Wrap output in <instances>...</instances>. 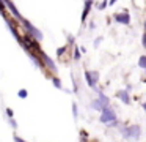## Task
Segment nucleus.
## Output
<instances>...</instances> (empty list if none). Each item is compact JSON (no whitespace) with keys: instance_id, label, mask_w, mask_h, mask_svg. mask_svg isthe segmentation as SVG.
<instances>
[{"instance_id":"1","label":"nucleus","mask_w":146,"mask_h":142,"mask_svg":"<svg viewBox=\"0 0 146 142\" xmlns=\"http://www.w3.org/2000/svg\"><path fill=\"white\" fill-rule=\"evenodd\" d=\"M140 134H141V129H140L138 125H132L123 129V136L126 139H130V141H137L140 137Z\"/></svg>"},{"instance_id":"2","label":"nucleus","mask_w":146,"mask_h":142,"mask_svg":"<svg viewBox=\"0 0 146 142\" xmlns=\"http://www.w3.org/2000/svg\"><path fill=\"white\" fill-rule=\"evenodd\" d=\"M99 122L102 123H110V122H116V114H115V110L111 109V107H105L104 110L101 112V118H99Z\"/></svg>"},{"instance_id":"3","label":"nucleus","mask_w":146,"mask_h":142,"mask_svg":"<svg viewBox=\"0 0 146 142\" xmlns=\"http://www.w3.org/2000/svg\"><path fill=\"white\" fill-rule=\"evenodd\" d=\"M108 101H110V100H108V98L105 96L104 93H99V98L91 103V107H93V109H96V110H101V112H102V110L107 107Z\"/></svg>"},{"instance_id":"4","label":"nucleus","mask_w":146,"mask_h":142,"mask_svg":"<svg viewBox=\"0 0 146 142\" xmlns=\"http://www.w3.org/2000/svg\"><path fill=\"white\" fill-rule=\"evenodd\" d=\"M22 24L25 25V28H27V30L30 32L29 35H30V36H32V38H35L36 41L42 40V33H41V32H39V30H38V28H36V27H33V25L30 24L29 21H25V19H24V21H22Z\"/></svg>"},{"instance_id":"5","label":"nucleus","mask_w":146,"mask_h":142,"mask_svg":"<svg viewBox=\"0 0 146 142\" xmlns=\"http://www.w3.org/2000/svg\"><path fill=\"white\" fill-rule=\"evenodd\" d=\"M115 19H116V22H119V24H129L130 22V16H129L127 11L116 13V14H115Z\"/></svg>"},{"instance_id":"6","label":"nucleus","mask_w":146,"mask_h":142,"mask_svg":"<svg viewBox=\"0 0 146 142\" xmlns=\"http://www.w3.org/2000/svg\"><path fill=\"white\" fill-rule=\"evenodd\" d=\"M41 59H42V62L46 63V66H47V68H50L52 71H57V66H55V63L52 62V59L49 55H46L44 52H41Z\"/></svg>"},{"instance_id":"7","label":"nucleus","mask_w":146,"mask_h":142,"mask_svg":"<svg viewBox=\"0 0 146 142\" xmlns=\"http://www.w3.org/2000/svg\"><path fill=\"white\" fill-rule=\"evenodd\" d=\"M116 96L119 98L124 104H130V96H129V92H127V90H119L116 93Z\"/></svg>"},{"instance_id":"8","label":"nucleus","mask_w":146,"mask_h":142,"mask_svg":"<svg viewBox=\"0 0 146 142\" xmlns=\"http://www.w3.org/2000/svg\"><path fill=\"white\" fill-rule=\"evenodd\" d=\"M5 5H7L8 8H10V11L13 13V14L16 16L17 19H21V21H24V17H22V16H21V13L17 11V8H16V6H14V3H13V2H8V0H7V2H5Z\"/></svg>"},{"instance_id":"9","label":"nucleus","mask_w":146,"mask_h":142,"mask_svg":"<svg viewBox=\"0 0 146 142\" xmlns=\"http://www.w3.org/2000/svg\"><path fill=\"white\" fill-rule=\"evenodd\" d=\"M85 79H86V82H88V85H90V87H91V88H94L96 92H99L98 88H96V81L93 79V74H91L90 71H85ZM99 93H101V92H99Z\"/></svg>"},{"instance_id":"10","label":"nucleus","mask_w":146,"mask_h":142,"mask_svg":"<svg viewBox=\"0 0 146 142\" xmlns=\"http://www.w3.org/2000/svg\"><path fill=\"white\" fill-rule=\"evenodd\" d=\"M91 6H93V2H85V8H83V14H82V22L86 21V16H88Z\"/></svg>"},{"instance_id":"11","label":"nucleus","mask_w":146,"mask_h":142,"mask_svg":"<svg viewBox=\"0 0 146 142\" xmlns=\"http://www.w3.org/2000/svg\"><path fill=\"white\" fill-rule=\"evenodd\" d=\"M138 66H140V68H145V69H146V55L140 57V60H138Z\"/></svg>"},{"instance_id":"12","label":"nucleus","mask_w":146,"mask_h":142,"mask_svg":"<svg viewBox=\"0 0 146 142\" xmlns=\"http://www.w3.org/2000/svg\"><path fill=\"white\" fill-rule=\"evenodd\" d=\"M5 2H0V13H2V14H3V17L7 19V14H5Z\"/></svg>"},{"instance_id":"13","label":"nucleus","mask_w":146,"mask_h":142,"mask_svg":"<svg viewBox=\"0 0 146 142\" xmlns=\"http://www.w3.org/2000/svg\"><path fill=\"white\" fill-rule=\"evenodd\" d=\"M54 85H55L57 88H63V87H61V81H60L58 77H54Z\"/></svg>"},{"instance_id":"14","label":"nucleus","mask_w":146,"mask_h":142,"mask_svg":"<svg viewBox=\"0 0 146 142\" xmlns=\"http://www.w3.org/2000/svg\"><path fill=\"white\" fill-rule=\"evenodd\" d=\"M17 95H19V98H22V100H24V98H27V90H25V88H22V90H19V93H17Z\"/></svg>"},{"instance_id":"15","label":"nucleus","mask_w":146,"mask_h":142,"mask_svg":"<svg viewBox=\"0 0 146 142\" xmlns=\"http://www.w3.org/2000/svg\"><path fill=\"white\" fill-rule=\"evenodd\" d=\"M66 49H68V46H64V47H60V49L57 50V54H58V55H63V54H64V50H66Z\"/></svg>"},{"instance_id":"16","label":"nucleus","mask_w":146,"mask_h":142,"mask_svg":"<svg viewBox=\"0 0 146 142\" xmlns=\"http://www.w3.org/2000/svg\"><path fill=\"white\" fill-rule=\"evenodd\" d=\"M72 114H74V117L77 118V104L76 103H72Z\"/></svg>"},{"instance_id":"17","label":"nucleus","mask_w":146,"mask_h":142,"mask_svg":"<svg viewBox=\"0 0 146 142\" xmlns=\"http://www.w3.org/2000/svg\"><path fill=\"white\" fill-rule=\"evenodd\" d=\"M13 139H14V142H27V141H24L22 137H19V136H14Z\"/></svg>"},{"instance_id":"18","label":"nucleus","mask_w":146,"mask_h":142,"mask_svg":"<svg viewBox=\"0 0 146 142\" xmlns=\"http://www.w3.org/2000/svg\"><path fill=\"white\" fill-rule=\"evenodd\" d=\"M93 79L98 82V79H99V73H98V71H93Z\"/></svg>"},{"instance_id":"19","label":"nucleus","mask_w":146,"mask_h":142,"mask_svg":"<svg viewBox=\"0 0 146 142\" xmlns=\"http://www.w3.org/2000/svg\"><path fill=\"white\" fill-rule=\"evenodd\" d=\"M74 59H76V60H79V59H80V52H79V49H76V52H74Z\"/></svg>"},{"instance_id":"20","label":"nucleus","mask_w":146,"mask_h":142,"mask_svg":"<svg viewBox=\"0 0 146 142\" xmlns=\"http://www.w3.org/2000/svg\"><path fill=\"white\" fill-rule=\"evenodd\" d=\"M107 5H108V3H107V2H102V3H101V5H99V9H104V8H105V6H107Z\"/></svg>"},{"instance_id":"21","label":"nucleus","mask_w":146,"mask_h":142,"mask_svg":"<svg viewBox=\"0 0 146 142\" xmlns=\"http://www.w3.org/2000/svg\"><path fill=\"white\" fill-rule=\"evenodd\" d=\"M141 43H143V46L146 47V33H143V38H141Z\"/></svg>"},{"instance_id":"22","label":"nucleus","mask_w":146,"mask_h":142,"mask_svg":"<svg viewBox=\"0 0 146 142\" xmlns=\"http://www.w3.org/2000/svg\"><path fill=\"white\" fill-rule=\"evenodd\" d=\"M10 123H11V126H13V128H16V126H17V123H16V122H14V120H13V118H11V120H10Z\"/></svg>"},{"instance_id":"23","label":"nucleus","mask_w":146,"mask_h":142,"mask_svg":"<svg viewBox=\"0 0 146 142\" xmlns=\"http://www.w3.org/2000/svg\"><path fill=\"white\" fill-rule=\"evenodd\" d=\"M101 41H102V38H98V40H96V41H94V46H98V44H99V43H101Z\"/></svg>"},{"instance_id":"24","label":"nucleus","mask_w":146,"mask_h":142,"mask_svg":"<svg viewBox=\"0 0 146 142\" xmlns=\"http://www.w3.org/2000/svg\"><path fill=\"white\" fill-rule=\"evenodd\" d=\"M7 114H8V117H11V115H13V110H11V109H7Z\"/></svg>"},{"instance_id":"25","label":"nucleus","mask_w":146,"mask_h":142,"mask_svg":"<svg viewBox=\"0 0 146 142\" xmlns=\"http://www.w3.org/2000/svg\"><path fill=\"white\" fill-rule=\"evenodd\" d=\"M143 109H145V110H146V103H143Z\"/></svg>"},{"instance_id":"26","label":"nucleus","mask_w":146,"mask_h":142,"mask_svg":"<svg viewBox=\"0 0 146 142\" xmlns=\"http://www.w3.org/2000/svg\"><path fill=\"white\" fill-rule=\"evenodd\" d=\"M145 30H146V22H145Z\"/></svg>"},{"instance_id":"27","label":"nucleus","mask_w":146,"mask_h":142,"mask_svg":"<svg viewBox=\"0 0 146 142\" xmlns=\"http://www.w3.org/2000/svg\"><path fill=\"white\" fill-rule=\"evenodd\" d=\"M82 142H85V141H82Z\"/></svg>"}]
</instances>
